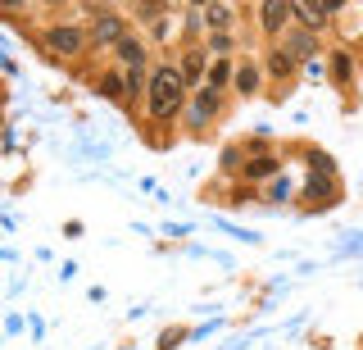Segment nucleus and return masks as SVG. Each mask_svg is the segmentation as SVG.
<instances>
[{
  "mask_svg": "<svg viewBox=\"0 0 363 350\" xmlns=\"http://www.w3.org/2000/svg\"><path fill=\"white\" fill-rule=\"evenodd\" d=\"M182 96H186V82H182L177 69H155L150 77V96H145V105H150V119H173Z\"/></svg>",
  "mask_w": 363,
  "mask_h": 350,
  "instance_id": "1",
  "label": "nucleus"
},
{
  "mask_svg": "<svg viewBox=\"0 0 363 350\" xmlns=\"http://www.w3.org/2000/svg\"><path fill=\"white\" fill-rule=\"evenodd\" d=\"M218 109H223V92H218V87H204V92L191 100V128H204Z\"/></svg>",
  "mask_w": 363,
  "mask_h": 350,
  "instance_id": "2",
  "label": "nucleus"
},
{
  "mask_svg": "<svg viewBox=\"0 0 363 350\" xmlns=\"http://www.w3.org/2000/svg\"><path fill=\"white\" fill-rule=\"evenodd\" d=\"M45 46H50L55 55H77L86 46V32L82 28H50L45 32Z\"/></svg>",
  "mask_w": 363,
  "mask_h": 350,
  "instance_id": "3",
  "label": "nucleus"
},
{
  "mask_svg": "<svg viewBox=\"0 0 363 350\" xmlns=\"http://www.w3.org/2000/svg\"><path fill=\"white\" fill-rule=\"evenodd\" d=\"M286 14H291V0H264V32L277 37L286 28Z\"/></svg>",
  "mask_w": 363,
  "mask_h": 350,
  "instance_id": "4",
  "label": "nucleus"
},
{
  "mask_svg": "<svg viewBox=\"0 0 363 350\" xmlns=\"http://www.w3.org/2000/svg\"><path fill=\"white\" fill-rule=\"evenodd\" d=\"M291 14H300L309 32L327 23V9H323V0H291Z\"/></svg>",
  "mask_w": 363,
  "mask_h": 350,
  "instance_id": "5",
  "label": "nucleus"
},
{
  "mask_svg": "<svg viewBox=\"0 0 363 350\" xmlns=\"http://www.w3.org/2000/svg\"><path fill=\"white\" fill-rule=\"evenodd\" d=\"M286 55H291V60H304V55H313V32H291Z\"/></svg>",
  "mask_w": 363,
  "mask_h": 350,
  "instance_id": "6",
  "label": "nucleus"
},
{
  "mask_svg": "<svg viewBox=\"0 0 363 350\" xmlns=\"http://www.w3.org/2000/svg\"><path fill=\"white\" fill-rule=\"evenodd\" d=\"M204 82H209V87H218V92H223V87L232 82V64H227V60L209 64V73H204Z\"/></svg>",
  "mask_w": 363,
  "mask_h": 350,
  "instance_id": "7",
  "label": "nucleus"
},
{
  "mask_svg": "<svg viewBox=\"0 0 363 350\" xmlns=\"http://www.w3.org/2000/svg\"><path fill=\"white\" fill-rule=\"evenodd\" d=\"M272 168H277V160H272V155H259V160H250V164H245V177H255V182H259V177H268V173H272Z\"/></svg>",
  "mask_w": 363,
  "mask_h": 350,
  "instance_id": "8",
  "label": "nucleus"
},
{
  "mask_svg": "<svg viewBox=\"0 0 363 350\" xmlns=\"http://www.w3.org/2000/svg\"><path fill=\"white\" fill-rule=\"evenodd\" d=\"M200 73H204V60H200V55H186V60H182V82H200Z\"/></svg>",
  "mask_w": 363,
  "mask_h": 350,
  "instance_id": "9",
  "label": "nucleus"
},
{
  "mask_svg": "<svg viewBox=\"0 0 363 350\" xmlns=\"http://www.w3.org/2000/svg\"><path fill=\"white\" fill-rule=\"evenodd\" d=\"M118 41L123 37V23H118V18H100V23H96V41Z\"/></svg>",
  "mask_w": 363,
  "mask_h": 350,
  "instance_id": "10",
  "label": "nucleus"
},
{
  "mask_svg": "<svg viewBox=\"0 0 363 350\" xmlns=\"http://www.w3.org/2000/svg\"><path fill=\"white\" fill-rule=\"evenodd\" d=\"M232 77H236V87H241L245 96H250V92H255V87H259V73H255V64H250V69H236Z\"/></svg>",
  "mask_w": 363,
  "mask_h": 350,
  "instance_id": "11",
  "label": "nucleus"
},
{
  "mask_svg": "<svg viewBox=\"0 0 363 350\" xmlns=\"http://www.w3.org/2000/svg\"><path fill=\"white\" fill-rule=\"evenodd\" d=\"M118 55H123L128 64H141V60H145V55H141V46H136L132 37H118Z\"/></svg>",
  "mask_w": 363,
  "mask_h": 350,
  "instance_id": "12",
  "label": "nucleus"
},
{
  "mask_svg": "<svg viewBox=\"0 0 363 350\" xmlns=\"http://www.w3.org/2000/svg\"><path fill=\"white\" fill-rule=\"evenodd\" d=\"M268 69H272V73H277V77H286V73L295 69V60H291V55H286V50H277V55H272V64H268Z\"/></svg>",
  "mask_w": 363,
  "mask_h": 350,
  "instance_id": "13",
  "label": "nucleus"
},
{
  "mask_svg": "<svg viewBox=\"0 0 363 350\" xmlns=\"http://www.w3.org/2000/svg\"><path fill=\"white\" fill-rule=\"evenodd\" d=\"M100 96H123V82H118V73H105V77H100Z\"/></svg>",
  "mask_w": 363,
  "mask_h": 350,
  "instance_id": "14",
  "label": "nucleus"
},
{
  "mask_svg": "<svg viewBox=\"0 0 363 350\" xmlns=\"http://www.w3.org/2000/svg\"><path fill=\"white\" fill-rule=\"evenodd\" d=\"M209 46H213V55H218V60H223V55L232 50V37H227V32H213V41H209Z\"/></svg>",
  "mask_w": 363,
  "mask_h": 350,
  "instance_id": "15",
  "label": "nucleus"
},
{
  "mask_svg": "<svg viewBox=\"0 0 363 350\" xmlns=\"http://www.w3.org/2000/svg\"><path fill=\"white\" fill-rule=\"evenodd\" d=\"M332 69H336V77H340V82H350V73H354V69H350V60H345V55H336V60H332Z\"/></svg>",
  "mask_w": 363,
  "mask_h": 350,
  "instance_id": "16",
  "label": "nucleus"
},
{
  "mask_svg": "<svg viewBox=\"0 0 363 350\" xmlns=\"http://www.w3.org/2000/svg\"><path fill=\"white\" fill-rule=\"evenodd\" d=\"M223 23H227V9H223V5H218V9H209V28H213V32H218Z\"/></svg>",
  "mask_w": 363,
  "mask_h": 350,
  "instance_id": "17",
  "label": "nucleus"
},
{
  "mask_svg": "<svg viewBox=\"0 0 363 350\" xmlns=\"http://www.w3.org/2000/svg\"><path fill=\"white\" fill-rule=\"evenodd\" d=\"M164 9V0H141V14H159Z\"/></svg>",
  "mask_w": 363,
  "mask_h": 350,
  "instance_id": "18",
  "label": "nucleus"
},
{
  "mask_svg": "<svg viewBox=\"0 0 363 350\" xmlns=\"http://www.w3.org/2000/svg\"><path fill=\"white\" fill-rule=\"evenodd\" d=\"M0 9H5V14H14V9H23V0H0Z\"/></svg>",
  "mask_w": 363,
  "mask_h": 350,
  "instance_id": "19",
  "label": "nucleus"
},
{
  "mask_svg": "<svg viewBox=\"0 0 363 350\" xmlns=\"http://www.w3.org/2000/svg\"><path fill=\"white\" fill-rule=\"evenodd\" d=\"M340 5H345V0H323V9H327V14H332V9H340Z\"/></svg>",
  "mask_w": 363,
  "mask_h": 350,
  "instance_id": "20",
  "label": "nucleus"
},
{
  "mask_svg": "<svg viewBox=\"0 0 363 350\" xmlns=\"http://www.w3.org/2000/svg\"><path fill=\"white\" fill-rule=\"evenodd\" d=\"M45 5H60V0H45Z\"/></svg>",
  "mask_w": 363,
  "mask_h": 350,
  "instance_id": "21",
  "label": "nucleus"
},
{
  "mask_svg": "<svg viewBox=\"0 0 363 350\" xmlns=\"http://www.w3.org/2000/svg\"><path fill=\"white\" fill-rule=\"evenodd\" d=\"M191 5H204V0H191Z\"/></svg>",
  "mask_w": 363,
  "mask_h": 350,
  "instance_id": "22",
  "label": "nucleus"
}]
</instances>
